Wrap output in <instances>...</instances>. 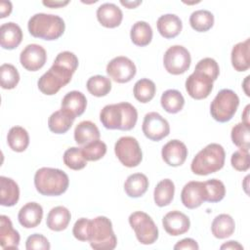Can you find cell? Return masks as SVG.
I'll list each match as a JSON object with an SVG mask.
<instances>
[{"instance_id":"obj_9","label":"cell","mask_w":250,"mask_h":250,"mask_svg":"<svg viewBox=\"0 0 250 250\" xmlns=\"http://www.w3.org/2000/svg\"><path fill=\"white\" fill-rule=\"evenodd\" d=\"M114 152L118 160L128 168L138 166L143 159V152L138 141L130 136L121 137L116 141Z\"/></svg>"},{"instance_id":"obj_28","label":"cell","mask_w":250,"mask_h":250,"mask_svg":"<svg viewBox=\"0 0 250 250\" xmlns=\"http://www.w3.org/2000/svg\"><path fill=\"white\" fill-rule=\"evenodd\" d=\"M75 117L63 109L53 112L48 119V127L55 134H64L72 126Z\"/></svg>"},{"instance_id":"obj_29","label":"cell","mask_w":250,"mask_h":250,"mask_svg":"<svg viewBox=\"0 0 250 250\" xmlns=\"http://www.w3.org/2000/svg\"><path fill=\"white\" fill-rule=\"evenodd\" d=\"M100 130L89 120L81 121L74 129V140L78 145H86L100 139Z\"/></svg>"},{"instance_id":"obj_11","label":"cell","mask_w":250,"mask_h":250,"mask_svg":"<svg viewBox=\"0 0 250 250\" xmlns=\"http://www.w3.org/2000/svg\"><path fill=\"white\" fill-rule=\"evenodd\" d=\"M137 68L133 61L124 56L113 58L106 65L107 75L116 83H127L136 75Z\"/></svg>"},{"instance_id":"obj_34","label":"cell","mask_w":250,"mask_h":250,"mask_svg":"<svg viewBox=\"0 0 250 250\" xmlns=\"http://www.w3.org/2000/svg\"><path fill=\"white\" fill-rule=\"evenodd\" d=\"M161 106L168 113H177L181 111L185 104V99L181 92L175 89H169L163 92L160 99Z\"/></svg>"},{"instance_id":"obj_27","label":"cell","mask_w":250,"mask_h":250,"mask_svg":"<svg viewBox=\"0 0 250 250\" xmlns=\"http://www.w3.org/2000/svg\"><path fill=\"white\" fill-rule=\"evenodd\" d=\"M148 188V179L143 173H135L126 179L124 190L129 197L137 198L146 193Z\"/></svg>"},{"instance_id":"obj_41","label":"cell","mask_w":250,"mask_h":250,"mask_svg":"<svg viewBox=\"0 0 250 250\" xmlns=\"http://www.w3.org/2000/svg\"><path fill=\"white\" fill-rule=\"evenodd\" d=\"M63 163L66 167L72 170H81L87 165V160L84 158L81 147L72 146L67 148L63 153Z\"/></svg>"},{"instance_id":"obj_37","label":"cell","mask_w":250,"mask_h":250,"mask_svg":"<svg viewBox=\"0 0 250 250\" xmlns=\"http://www.w3.org/2000/svg\"><path fill=\"white\" fill-rule=\"evenodd\" d=\"M88 92L95 97H104L111 90V81L103 75H94L87 80Z\"/></svg>"},{"instance_id":"obj_18","label":"cell","mask_w":250,"mask_h":250,"mask_svg":"<svg viewBox=\"0 0 250 250\" xmlns=\"http://www.w3.org/2000/svg\"><path fill=\"white\" fill-rule=\"evenodd\" d=\"M97 19L103 26L114 28L120 25L123 20V13L115 4L104 3L97 10Z\"/></svg>"},{"instance_id":"obj_20","label":"cell","mask_w":250,"mask_h":250,"mask_svg":"<svg viewBox=\"0 0 250 250\" xmlns=\"http://www.w3.org/2000/svg\"><path fill=\"white\" fill-rule=\"evenodd\" d=\"M0 44L3 49L13 50L17 48L22 40V30L13 21L5 22L0 27Z\"/></svg>"},{"instance_id":"obj_31","label":"cell","mask_w":250,"mask_h":250,"mask_svg":"<svg viewBox=\"0 0 250 250\" xmlns=\"http://www.w3.org/2000/svg\"><path fill=\"white\" fill-rule=\"evenodd\" d=\"M175 194V185L170 179L161 180L156 187L154 188L153 191V199L157 206L164 207L169 205Z\"/></svg>"},{"instance_id":"obj_52","label":"cell","mask_w":250,"mask_h":250,"mask_svg":"<svg viewBox=\"0 0 250 250\" xmlns=\"http://www.w3.org/2000/svg\"><path fill=\"white\" fill-rule=\"evenodd\" d=\"M249 108H250V105L247 104L246 107L244 108L243 113H242V122L246 125H249V119H248V117H249Z\"/></svg>"},{"instance_id":"obj_25","label":"cell","mask_w":250,"mask_h":250,"mask_svg":"<svg viewBox=\"0 0 250 250\" xmlns=\"http://www.w3.org/2000/svg\"><path fill=\"white\" fill-rule=\"evenodd\" d=\"M20 198V188L18 184L11 178L0 177V204L2 206H14Z\"/></svg>"},{"instance_id":"obj_43","label":"cell","mask_w":250,"mask_h":250,"mask_svg":"<svg viewBox=\"0 0 250 250\" xmlns=\"http://www.w3.org/2000/svg\"><path fill=\"white\" fill-rule=\"evenodd\" d=\"M194 70L200 71L206 75H208L213 81H215L220 73V67L218 62L212 58H204L200 60L196 65Z\"/></svg>"},{"instance_id":"obj_24","label":"cell","mask_w":250,"mask_h":250,"mask_svg":"<svg viewBox=\"0 0 250 250\" xmlns=\"http://www.w3.org/2000/svg\"><path fill=\"white\" fill-rule=\"evenodd\" d=\"M62 109L67 111L75 118L84 113L87 106L85 95L79 91H70L62 100Z\"/></svg>"},{"instance_id":"obj_46","label":"cell","mask_w":250,"mask_h":250,"mask_svg":"<svg viewBox=\"0 0 250 250\" xmlns=\"http://www.w3.org/2000/svg\"><path fill=\"white\" fill-rule=\"evenodd\" d=\"M90 222L91 220L86 218H80L75 222L72 229V233L76 239L80 241H88Z\"/></svg>"},{"instance_id":"obj_47","label":"cell","mask_w":250,"mask_h":250,"mask_svg":"<svg viewBox=\"0 0 250 250\" xmlns=\"http://www.w3.org/2000/svg\"><path fill=\"white\" fill-rule=\"evenodd\" d=\"M198 248H199V246H198L197 242L192 238H184V239L178 241L174 246L175 250H181V249L198 250Z\"/></svg>"},{"instance_id":"obj_32","label":"cell","mask_w":250,"mask_h":250,"mask_svg":"<svg viewBox=\"0 0 250 250\" xmlns=\"http://www.w3.org/2000/svg\"><path fill=\"white\" fill-rule=\"evenodd\" d=\"M7 143L12 150L22 152L29 145V135L23 127L14 126L8 132Z\"/></svg>"},{"instance_id":"obj_33","label":"cell","mask_w":250,"mask_h":250,"mask_svg":"<svg viewBox=\"0 0 250 250\" xmlns=\"http://www.w3.org/2000/svg\"><path fill=\"white\" fill-rule=\"evenodd\" d=\"M130 37L136 46H147L152 39V28L146 21H139L131 27Z\"/></svg>"},{"instance_id":"obj_15","label":"cell","mask_w":250,"mask_h":250,"mask_svg":"<svg viewBox=\"0 0 250 250\" xmlns=\"http://www.w3.org/2000/svg\"><path fill=\"white\" fill-rule=\"evenodd\" d=\"M181 200L185 207L195 209L205 202V189L203 182L191 181L186 184L181 192Z\"/></svg>"},{"instance_id":"obj_4","label":"cell","mask_w":250,"mask_h":250,"mask_svg":"<svg viewBox=\"0 0 250 250\" xmlns=\"http://www.w3.org/2000/svg\"><path fill=\"white\" fill-rule=\"evenodd\" d=\"M27 28L33 37L51 41L63 34L65 23L60 16L38 13L29 19Z\"/></svg>"},{"instance_id":"obj_2","label":"cell","mask_w":250,"mask_h":250,"mask_svg":"<svg viewBox=\"0 0 250 250\" xmlns=\"http://www.w3.org/2000/svg\"><path fill=\"white\" fill-rule=\"evenodd\" d=\"M100 120L109 130H132L138 120V111L130 103L107 104L100 112Z\"/></svg>"},{"instance_id":"obj_13","label":"cell","mask_w":250,"mask_h":250,"mask_svg":"<svg viewBox=\"0 0 250 250\" xmlns=\"http://www.w3.org/2000/svg\"><path fill=\"white\" fill-rule=\"evenodd\" d=\"M213 82L208 75L194 70L186 80V90L192 99L203 100L211 94Z\"/></svg>"},{"instance_id":"obj_35","label":"cell","mask_w":250,"mask_h":250,"mask_svg":"<svg viewBox=\"0 0 250 250\" xmlns=\"http://www.w3.org/2000/svg\"><path fill=\"white\" fill-rule=\"evenodd\" d=\"M156 92V86L153 81L147 79V78H143L138 80L133 89L134 97L137 101L143 104H146L150 102L155 95Z\"/></svg>"},{"instance_id":"obj_45","label":"cell","mask_w":250,"mask_h":250,"mask_svg":"<svg viewBox=\"0 0 250 250\" xmlns=\"http://www.w3.org/2000/svg\"><path fill=\"white\" fill-rule=\"evenodd\" d=\"M25 248L26 250H49L51 246L49 240L44 235L33 233L27 237Z\"/></svg>"},{"instance_id":"obj_51","label":"cell","mask_w":250,"mask_h":250,"mask_svg":"<svg viewBox=\"0 0 250 250\" xmlns=\"http://www.w3.org/2000/svg\"><path fill=\"white\" fill-rule=\"evenodd\" d=\"M120 3H121V5L125 6V7L128 8V9H134V8H136L137 6L141 5V4H142V1H141V0H139V1H123V0H121Z\"/></svg>"},{"instance_id":"obj_38","label":"cell","mask_w":250,"mask_h":250,"mask_svg":"<svg viewBox=\"0 0 250 250\" xmlns=\"http://www.w3.org/2000/svg\"><path fill=\"white\" fill-rule=\"evenodd\" d=\"M205 189V201L215 203L221 201L226 195V188L222 181L211 179L203 182Z\"/></svg>"},{"instance_id":"obj_42","label":"cell","mask_w":250,"mask_h":250,"mask_svg":"<svg viewBox=\"0 0 250 250\" xmlns=\"http://www.w3.org/2000/svg\"><path fill=\"white\" fill-rule=\"evenodd\" d=\"M84 158L87 161H97L103 158L106 153V145L99 140L93 141L89 144H86L81 147Z\"/></svg>"},{"instance_id":"obj_44","label":"cell","mask_w":250,"mask_h":250,"mask_svg":"<svg viewBox=\"0 0 250 250\" xmlns=\"http://www.w3.org/2000/svg\"><path fill=\"white\" fill-rule=\"evenodd\" d=\"M249 150L238 149L231 154L230 163L231 166L240 172L247 171L250 167V157H249Z\"/></svg>"},{"instance_id":"obj_50","label":"cell","mask_w":250,"mask_h":250,"mask_svg":"<svg viewBox=\"0 0 250 250\" xmlns=\"http://www.w3.org/2000/svg\"><path fill=\"white\" fill-rule=\"evenodd\" d=\"M44 6L46 7H50V8H61V7H63L65 5H67L69 3L68 0L66 1H43L42 2Z\"/></svg>"},{"instance_id":"obj_39","label":"cell","mask_w":250,"mask_h":250,"mask_svg":"<svg viewBox=\"0 0 250 250\" xmlns=\"http://www.w3.org/2000/svg\"><path fill=\"white\" fill-rule=\"evenodd\" d=\"M230 137L232 143L239 147V149L249 150L250 146V131L249 125L242 123H237L234 125L230 132Z\"/></svg>"},{"instance_id":"obj_7","label":"cell","mask_w":250,"mask_h":250,"mask_svg":"<svg viewBox=\"0 0 250 250\" xmlns=\"http://www.w3.org/2000/svg\"><path fill=\"white\" fill-rule=\"evenodd\" d=\"M239 105V98L230 89L221 90L210 105L211 116L218 122L229 121L235 114Z\"/></svg>"},{"instance_id":"obj_6","label":"cell","mask_w":250,"mask_h":250,"mask_svg":"<svg viewBox=\"0 0 250 250\" xmlns=\"http://www.w3.org/2000/svg\"><path fill=\"white\" fill-rule=\"evenodd\" d=\"M88 241L91 247L97 250H112L116 247L117 238L108 218L98 216L91 220Z\"/></svg>"},{"instance_id":"obj_8","label":"cell","mask_w":250,"mask_h":250,"mask_svg":"<svg viewBox=\"0 0 250 250\" xmlns=\"http://www.w3.org/2000/svg\"><path fill=\"white\" fill-rule=\"evenodd\" d=\"M129 224L140 243L148 245L157 240L158 229L151 217L146 213L143 211L133 212L129 216Z\"/></svg>"},{"instance_id":"obj_40","label":"cell","mask_w":250,"mask_h":250,"mask_svg":"<svg viewBox=\"0 0 250 250\" xmlns=\"http://www.w3.org/2000/svg\"><path fill=\"white\" fill-rule=\"evenodd\" d=\"M20 81L18 69L11 63H3L0 67V83L3 89L11 90L16 88Z\"/></svg>"},{"instance_id":"obj_22","label":"cell","mask_w":250,"mask_h":250,"mask_svg":"<svg viewBox=\"0 0 250 250\" xmlns=\"http://www.w3.org/2000/svg\"><path fill=\"white\" fill-rule=\"evenodd\" d=\"M157 30L160 35L166 39L175 38L183 28L181 19L174 14H165L158 18L156 22Z\"/></svg>"},{"instance_id":"obj_48","label":"cell","mask_w":250,"mask_h":250,"mask_svg":"<svg viewBox=\"0 0 250 250\" xmlns=\"http://www.w3.org/2000/svg\"><path fill=\"white\" fill-rule=\"evenodd\" d=\"M12 3L10 1H1L0 2V18L4 19L12 13Z\"/></svg>"},{"instance_id":"obj_16","label":"cell","mask_w":250,"mask_h":250,"mask_svg":"<svg viewBox=\"0 0 250 250\" xmlns=\"http://www.w3.org/2000/svg\"><path fill=\"white\" fill-rule=\"evenodd\" d=\"M161 156L164 162L169 166L178 167L186 161L188 148L183 142L179 140H171L163 146Z\"/></svg>"},{"instance_id":"obj_30","label":"cell","mask_w":250,"mask_h":250,"mask_svg":"<svg viewBox=\"0 0 250 250\" xmlns=\"http://www.w3.org/2000/svg\"><path fill=\"white\" fill-rule=\"evenodd\" d=\"M235 229V223L229 214H220L212 222L211 230L216 238L224 239L230 236Z\"/></svg>"},{"instance_id":"obj_14","label":"cell","mask_w":250,"mask_h":250,"mask_svg":"<svg viewBox=\"0 0 250 250\" xmlns=\"http://www.w3.org/2000/svg\"><path fill=\"white\" fill-rule=\"evenodd\" d=\"M47 61L45 49L38 44H28L20 55L21 64L28 71H37Z\"/></svg>"},{"instance_id":"obj_1","label":"cell","mask_w":250,"mask_h":250,"mask_svg":"<svg viewBox=\"0 0 250 250\" xmlns=\"http://www.w3.org/2000/svg\"><path fill=\"white\" fill-rule=\"evenodd\" d=\"M78 67L77 57L69 51L61 52L55 59L52 66L37 82L39 90L48 96L57 94L67 85Z\"/></svg>"},{"instance_id":"obj_21","label":"cell","mask_w":250,"mask_h":250,"mask_svg":"<svg viewBox=\"0 0 250 250\" xmlns=\"http://www.w3.org/2000/svg\"><path fill=\"white\" fill-rule=\"evenodd\" d=\"M20 233L13 228L8 216H0V245L3 249H18L20 244Z\"/></svg>"},{"instance_id":"obj_19","label":"cell","mask_w":250,"mask_h":250,"mask_svg":"<svg viewBox=\"0 0 250 250\" xmlns=\"http://www.w3.org/2000/svg\"><path fill=\"white\" fill-rule=\"evenodd\" d=\"M43 218V208L37 202H28L19 211V223L25 229L37 227Z\"/></svg>"},{"instance_id":"obj_36","label":"cell","mask_w":250,"mask_h":250,"mask_svg":"<svg viewBox=\"0 0 250 250\" xmlns=\"http://www.w3.org/2000/svg\"><path fill=\"white\" fill-rule=\"evenodd\" d=\"M189 24L195 31H208L214 24V16L207 10L194 11L189 17Z\"/></svg>"},{"instance_id":"obj_10","label":"cell","mask_w":250,"mask_h":250,"mask_svg":"<svg viewBox=\"0 0 250 250\" xmlns=\"http://www.w3.org/2000/svg\"><path fill=\"white\" fill-rule=\"evenodd\" d=\"M190 54L184 46L174 45L169 47L163 57L164 67L173 75L185 73L190 65Z\"/></svg>"},{"instance_id":"obj_3","label":"cell","mask_w":250,"mask_h":250,"mask_svg":"<svg viewBox=\"0 0 250 250\" xmlns=\"http://www.w3.org/2000/svg\"><path fill=\"white\" fill-rule=\"evenodd\" d=\"M68 185V176L61 169L42 167L34 175L35 188L42 195L59 196L66 191Z\"/></svg>"},{"instance_id":"obj_23","label":"cell","mask_w":250,"mask_h":250,"mask_svg":"<svg viewBox=\"0 0 250 250\" xmlns=\"http://www.w3.org/2000/svg\"><path fill=\"white\" fill-rule=\"evenodd\" d=\"M250 39L235 44L231 50L230 59L232 67L239 72L246 71L250 67Z\"/></svg>"},{"instance_id":"obj_49","label":"cell","mask_w":250,"mask_h":250,"mask_svg":"<svg viewBox=\"0 0 250 250\" xmlns=\"http://www.w3.org/2000/svg\"><path fill=\"white\" fill-rule=\"evenodd\" d=\"M222 250L223 249H230V250H243V246L241 244H239L237 241L234 240H230L228 241L226 243H224L223 245H221L220 247Z\"/></svg>"},{"instance_id":"obj_17","label":"cell","mask_w":250,"mask_h":250,"mask_svg":"<svg viewBox=\"0 0 250 250\" xmlns=\"http://www.w3.org/2000/svg\"><path fill=\"white\" fill-rule=\"evenodd\" d=\"M162 225L165 231L173 236H178L186 233L190 227L188 217L178 211L174 210L168 212L162 219Z\"/></svg>"},{"instance_id":"obj_26","label":"cell","mask_w":250,"mask_h":250,"mask_svg":"<svg viewBox=\"0 0 250 250\" xmlns=\"http://www.w3.org/2000/svg\"><path fill=\"white\" fill-rule=\"evenodd\" d=\"M71 219L69 210L64 206H56L52 208L46 219L47 227L54 231H61L67 228Z\"/></svg>"},{"instance_id":"obj_5","label":"cell","mask_w":250,"mask_h":250,"mask_svg":"<svg viewBox=\"0 0 250 250\" xmlns=\"http://www.w3.org/2000/svg\"><path fill=\"white\" fill-rule=\"evenodd\" d=\"M226 152L224 147L216 143L207 145L192 159L190 169L193 174L206 176L224 167Z\"/></svg>"},{"instance_id":"obj_12","label":"cell","mask_w":250,"mask_h":250,"mask_svg":"<svg viewBox=\"0 0 250 250\" xmlns=\"http://www.w3.org/2000/svg\"><path fill=\"white\" fill-rule=\"evenodd\" d=\"M142 130L147 139L158 142L169 135L170 125L158 112L151 111L145 115Z\"/></svg>"}]
</instances>
